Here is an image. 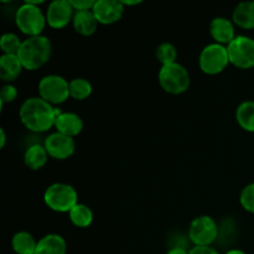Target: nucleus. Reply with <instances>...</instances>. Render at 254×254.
<instances>
[{
    "mask_svg": "<svg viewBox=\"0 0 254 254\" xmlns=\"http://www.w3.org/2000/svg\"><path fill=\"white\" fill-rule=\"evenodd\" d=\"M15 24L27 37L40 36L47 25L46 15L40 6L25 1L15 12Z\"/></svg>",
    "mask_w": 254,
    "mask_h": 254,
    "instance_id": "4",
    "label": "nucleus"
},
{
    "mask_svg": "<svg viewBox=\"0 0 254 254\" xmlns=\"http://www.w3.org/2000/svg\"><path fill=\"white\" fill-rule=\"evenodd\" d=\"M62 111L47 103L40 97L25 99L20 107V121L26 129L34 133H45L55 127L56 119Z\"/></svg>",
    "mask_w": 254,
    "mask_h": 254,
    "instance_id": "1",
    "label": "nucleus"
},
{
    "mask_svg": "<svg viewBox=\"0 0 254 254\" xmlns=\"http://www.w3.org/2000/svg\"><path fill=\"white\" fill-rule=\"evenodd\" d=\"M226 254H247V253L243 252V251H241V250H231V251H228Z\"/></svg>",
    "mask_w": 254,
    "mask_h": 254,
    "instance_id": "33",
    "label": "nucleus"
},
{
    "mask_svg": "<svg viewBox=\"0 0 254 254\" xmlns=\"http://www.w3.org/2000/svg\"><path fill=\"white\" fill-rule=\"evenodd\" d=\"M39 97L52 106L64 103L69 98V82L59 74H47L39 82Z\"/></svg>",
    "mask_w": 254,
    "mask_h": 254,
    "instance_id": "7",
    "label": "nucleus"
},
{
    "mask_svg": "<svg viewBox=\"0 0 254 254\" xmlns=\"http://www.w3.org/2000/svg\"><path fill=\"white\" fill-rule=\"evenodd\" d=\"M44 202L55 212L69 213L78 203V193L69 184L55 183L45 190Z\"/></svg>",
    "mask_w": 254,
    "mask_h": 254,
    "instance_id": "3",
    "label": "nucleus"
},
{
    "mask_svg": "<svg viewBox=\"0 0 254 254\" xmlns=\"http://www.w3.org/2000/svg\"><path fill=\"white\" fill-rule=\"evenodd\" d=\"M189 253L190 254H220L215 250V248L211 247V246H208V247H196L195 246V247L191 248V250L189 251Z\"/></svg>",
    "mask_w": 254,
    "mask_h": 254,
    "instance_id": "29",
    "label": "nucleus"
},
{
    "mask_svg": "<svg viewBox=\"0 0 254 254\" xmlns=\"http://www.w3.org/2000/svg\"><path fill=\"white\" fill-rule=\"evenodd\" d=\"M24 66L17 55H1L0 57V78L5 83H11L21 74Z\"/></svg>",
    "mask_w": 254,
    "mask_h": 254,
    "instance_id": "15",
    "label": "nucleus"
},
{
    "mask_svg": "<svg viewBox=\"0 0 254 254\" xmlns=\"http://www.w3.org/2000/svg\"><path fill=\"white\" fill-rule=\"evenodd\" d=\"M232 21L241 29L254 30V1L240 2L232 12Z\"/></svg>",
    "mask_w": 254,
    "mask_h": 254,
    "instance_id": "18",
    "label": "nucleus"
},
{
    "mask_svg": "<svg viewBox=\"0 0 254 254\" xmlns=\"http://www.w3.org/2000/svg\"><path fill=\"white\" fill-rule=\"evenodd\" d=\"M72 225L78 228H87L93 222V211L86 203L78 202L68 213Z\"/></svg>",
    "mask_w": 254,
    "mask_h": 254,
    "instance_id": "22",
    "label": "nucleus"
},
{
    "mask_svg": "<svg viewBox=\"0 0 254 254\" xmlns=\"http://www.w3.org/2000/svg\"><path fill=\"white\" fill-rule=\"evenodd\" d=\"M210 34L216 44L223 45V46H228L237 36L232 20L223 16H217L211 21Z\"/></svg>",
    "mask_w": 254,
    "mask_h": 254,
    "instance_id": "13",
    "label": "nucleus"
},
{
    "mask_svg": "<svg viewBox=\"0 0 254 254\" xmlns=\"http://www.w3.org/2000/svg\"><path fill=\"white\" fill-rule=\"evenodd\" d=\"M121 2L123 4V6H135V5H139L141 4L140 0H134V1H131V0H121Z\"/></svg>",
    "mask_w": 254,
    "mask_h": 254,
    "instance_id": "32",
    "label": "nucleus"
},
{
    "mask_svg": "<svg viewBox=\"0 0 254 254\" xmlns=\"http://www.w3.org/2000/svg\"><path fill=\"white\" fill-rule=\"evenodd\" d=\"M74 11H88L93 10L96 0H69Z\"/></svg>",
    "mask_w": 254,
    "mask_h": 254,
    "instance_id": "28",
    "label": "nucleus"
},
{
    "mask_svg": "<svg viewBox=\"0 0 254 254\" xmlns=\"http://www.w3.org/2000/svg\"><path fill=\"white\" fill-rule=\"evenodd\" d=\"M67 243L61 235L49 233L37 242L35 254H66Z\"/></svg>",
    "mask_w": 254,
    "mask_h": 254,
    "instance_id": "16",
    "label": "nucleus"
},
{
    "mask_svg": "<svg viewBox=\"0 0 254 254\" xmlns=\"http://www.w3.org/2000/svg\"><path fill=\"white\" fill-rule=\"evenodd\" d=\"M93 87L86 78H73L69 81V97L74 101H84L92 94Z\"/></svg>",
    "mask_w": 254,
    "mask_h": 254,
    "instance_id": "23",
    "label": "nucleus"
},
{
    "mask_svg": "<svg viewBox=\"0 0 254 254\" xmlns=\"http://www.w3.org/2000/svg\"><path fill=\"white\" fill-rule=\"evenodd\" d=\"M74 12L69 0H54L45 12L47 25L55 30L64 29L73 20Z\"/></svg>",
    "mask_w": 254,
    "mask_h": 254,
    "instance_id": "11",
    "label": "nucleus"
},
{
    "mask_svg": "<svg viewBox=\"0 0 254 254\" xmlns=\"http://www.w3.org/2000/svg\"><path fill=\"white\" fill-rule=\"evenodd\" d=\"M228 64H230V57H228L227 46L216 42L203 47L198 56L200 69L208 76L222 73Z\"/></svg>",
    "mask_w": 254,
    "mask_h": 254,
    "instance_id": "6",
    "label": "nucleus"
},
{
    "mask_svg": "<svg viewBox=\"0 0 254 254\" xmlns=\"http://www.w3.org/2000/svg\"><path fill=\"white\" fill-rule=\"evenodd\" d=\"M37 242L34 236L26 231L16 232L11 238V247L16 254H35Z\"/></svg>",
    "mask_w": 254,
    "mask_h": 254,
    "instance_id": "20",
    "label": "nucleus"
},
{
    "mask_svg": "<svg viewBox=\"0 0 254 254\" xmlns=\"http://www.w3.org/2000/svg\"><path fill=\"white\" fill-rule=\"evenodd\" d=\"M240 202L247 212L254 215V183L248 184L242 189L240 195Z\"/></svg>",
    "mask_w": 254,
    "mask_h": 254,
    "instance_id": "26",
    "label": "nucleus"
},
{
    "mask_svg": "<svg viewBox=\"0 0 254 254\" xmlns=\"http://www.w3.org/2000/svg\"><path fill=\"white\" fill-rule=\"evenodd\" d=\"M45 149L50 158L55 160H66L71 158L76 151V143L71 136L64 135V134L55 131L50 134L44 143Z\"/></svg>",
    "mask_w": 254,
    "mask_h": 254,
    "instance_id": "10",
    "label": "nucleus"
},
{
    "mask_svg": "<svg viewBox=\"0 0 254 254\" xmlns=\"http://www.w3.org/2000/svg\"><path fill=\"white\" fill-rule=\"evenodd\" d=\"M22 41L14 32H6L0 39V49L2 55H17Z\"/></svg>",
    "mask_w": 254,
    "mask_h": 254,
    "instance_id": "25",
    "label": "nucleus"
},
{
    "mask_svg": "<svg viewBox=\"0 0 254 254\" xmlns=\"http://www.w3.org/2000/svg\"><path fill=\"white\" fill-rule=\"evenodd\" d=\"M190 83L191 78L189 71L179 62L161 66L159 71V84L169 94L179 96L185 93L190 87Z\"/></svg>",
    "mask_w": 254,
    "mask_h": 254,
    "instance_id": "5",
    "label": "nucleus"
},
{
    "mask_svg": "<svg viewBox=\"0 0 254 254\" xmlns=\"http://www.w3.org/2000/svg\"><path fill=\"white\" fill-rule=\"evenodd\" d=\"M6 145V133L4 129H0V149H4Z\"/></svg>",
    "mask_w": 254,
    "mask_h": 254,
    "instance_id": "30",
    "label": "nucleus"
},
{
    "mask_svg": "<svg viewBox=\"0 0 254 254\" xmlns=\"http://www.w3.org/2000/svg\"><path fill=\"white\" fill-rule=\"evenodd\" d=\"M49 154L46 149L41 144H32L25 150L24 153V163L27 169L32 171L41 170L49 160Z\"/></svg>",
    "mask_w": 254,
    "mask_h": 254,
    "instance_id": "19",
    "label": "nucleus"
},
{
    "mask_svg": "<svg viewBox=\"0 0 254 254\" xmlns=\"http://www.w3.org/2000/svg\"><path fill=\"white\" fill-rule=\"evenodd\" d=\"M236 121L243 130L254 133V101H246L236 111Z\"/></svg>",
    "mask_w": 254,
    "mask_h": 254,
    "instance_id": "21",
    "label": "nucleus"
},
{
    "mask_svg": "<svg viewBox=\"0 0 254 254\" xmlns=\"http://www.w3.org/2000/svg\"><path fill=\"white\" fill-rule=\"evenodd\" d=\"M52 54V44L49 37L40 36L27 37L22 40L17 57L21 61L24 69L36 71L49 62Z\"/></svg>",
    "mask_w": 254,
    "mask_h": 254,
    "instance_id": "2",
    "label": "nucleus"
},
{
    "mask_svg": "<svg viewBox=\"0 0 254 254\" xmlns=\"http://www.w3.org/2000/svg\"><path fill=\"white\" fill-rule=\"evenodd\" d=\"M166 254H190L185 248H181V247H175V248H171Z\"/></svg>",
    "mask_w": 254,
    "mask_h": 254,
    "instance_id": "31",
    "label": "nucleus"
},
{
    "mask_svg": "<svg viewBox=\"0 0 254 254\" xmlns=\"http://www.w3.org/2000/svg\"><path fill=\"white\" fill-rule=\"evenodd\" d=\"M72 25L74 31L82 36H92L98 29V21L92 10L74 12Z\"/></svg>",
    "mask_w": 254,
    "mask_h": 254,
    "instance_id": "17",
    "label": "nucleus"
},
{
    "mask_svg": "<svg viewBox=\"0 0 254 254\" xmlns=\"http://www.w3.org/2000/svg\"><path fill=\"white\" fill-rule=\"evenodd\" d=\"M83 127L84 124L81 117L72 112H62L55 123L56 131L71 138L79 135L83 130Z\"/></svg>",
    "mask_w": 254,
    "mask_h": 254,
    "instance_id": "14",
    "label": "nucleus"
},
{
    "mask_svg": "<svg viewBox=\"0 0 254 254\" xmlns=\"http://www.w3.org/2000/svg\"><path fill=\"white\" fill-rule=\"evenodd\" d=\"M217 236V222L211 216L202 215L191 221L189 238L196 247H208L215 242Z\"/></svg>",
    "mask_w": 254,
    "mask_h": 254,
    "instance_id": "8",
    "label": "nucleus"
},
{
    "mask_svg": "<svg viewBox=\"0 0 254 254\" xmlns=\"http://www.w3.org/2000/svg\"><path fill=\"white\" fill-rule=\"evenodd\" d=\"M17 98V89L14 84L7 83L4 84L0 91V108H4V106L6 103H11L15 99Z\"/></svg>",
    "mask_w": 254,
    "mask_h": 254,
    "instance_id": "27",
    "label": "nucleus"
},
{
    "mask_svg": "<svg viewBox=\"0 0 254 254\" xmlns=\"http://www.w3.org/2000/svg\"><path fill=\"white\" fill-rule=\"evenodd\" d=\"M230 64L241 69L254 67V40L245 35H238L227 46Z\"/></svg>",
    "mask_w": 254,
    "mask_h": 254,
    "instance_id": "9",
    "label": "nucleus"
},
{
    "mask_svg": "<svg viewBox=\"0 0 254 254\" xmlns=\"http://www.w3.org/2000/svg\"><path fill=\"white\" fill-rule=\"evenodd\" d=\"M156 60L161 64V66H166V64H171L178 62V50L170 42H163L158 46L155 51Z\"/></svg>",
    "mask_w": 254,
    "mask_h": 254,
    "instance_id": "24",
    "label": "nucleus"
},
{
    "mask_svg": "<svg viewBox=\"0 0 254 254\" xmlns=\"http://www.w3.org/2000/svg\"><path fill=\"white\" fill-rule=\"evenodd\" d=\"M123 4L121 0H96L93 14L98 24L112 25L118 22L124 14Z\"/></svg>",
    "mask_w": 254,
    "mask_h": 254,
    "instance_id": "12",
    "label": "nucleus"
}]
</instances>
